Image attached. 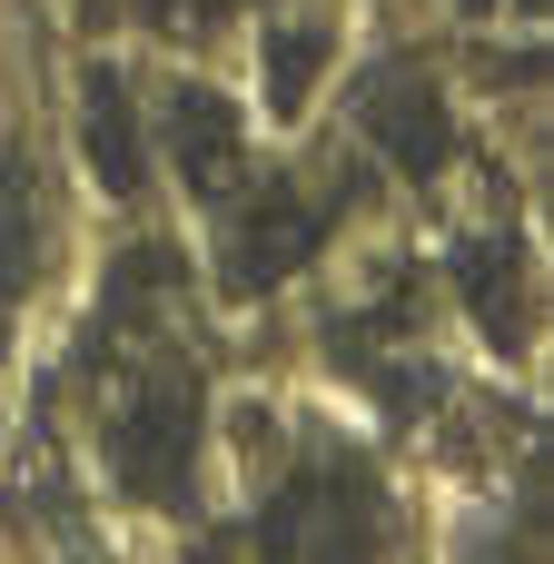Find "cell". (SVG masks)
I'll return each instance as SVG.
<instances>
[{
	"instance_id": "1",
	"label": "cell",
	"mask_w": 554,
	"mask_h": 564,
	"mask_svg": "<svg viewBox=\"0 0 554 564\" xmlns=\"http://www.w3.org/2000/svg\"><path fill=\"white\" fill-rule=\"evenodd\" d=\"M327 59H337L327 20H268V40H258V79H268V119H297Z\"/></svg>"
},
{
	"instance_id": "2",
	"label": "cell",
	"mask_w": 554,
	"mask_h": 564,
	"mask_svg": "<svg viewBox=\"0 0 554 564\" xmlns=\"http://www.w3.org/2000/svg\"><path fill=\"white\" fill-rule=\"evenodd\" d=\"M367 129H377V149H387L397 169H436V159H446V109H436V89H416V79H377Z\"/></svg>"
},
{
	"instance_id": "3",
	"label": "cell",
	"mask_w": 554,
	"mask_h": 564,
	"mask_svg": "<svg viewBox=\"0 0 554 564\" xmlns=\"http://www.w3.org/2000/svg\"><path fill=\"white\" fill-rule=\"evenodd\" d=\"M169 139H178V169H188L198 188H228V178H238V119H228L218 89H178V99H169Z\"/></svg>"
},
{
	"instance_id": "4",
	"label": "cell",
	"mask_w": 554,
	"mask_h": 564,
	"mask_svg": "<svg viewBox=\"0 0 554 564\" xmlns=\"http://www.w3.org/2000/svg\"><path fill=\"white\" fill-rule=\"evenodd\" d=\"M89 169L109 178V188H139V129H129V99H119V79L109 69H89Z\"/></svg>"
},
{
	"instance_id": "5",
	"label": "cell",
	"mask_w": 554,
	"mask_h": 564,
	"mask_svg": "<svg viewBox=\"0 0 554 564\" xmlns=\"http://www.w3.org/2000/svg\"><path fill=\"white\" fill-rule=\"evenodd\" d=\"M307 228H317V218H307L297 198L258 208V218H248V238H238V248H248V278H278V268H297V258H307Z\"/></svg>"
}]
</instances>
